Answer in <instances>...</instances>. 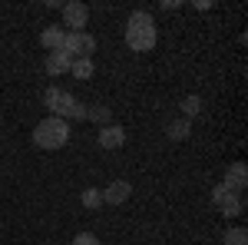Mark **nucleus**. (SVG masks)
Wrapping results in <instances>:
<instances>
[{
	"mask_svg": "<svg viewBox=\"0 0 248 245\" xmlns=\"http://www.w3.org/2000/svg\"><path fill=\"white\" fill-rule=\"evenodd\" d=\"M63 37H66V30H63V27H46V30L40 33V43H43L50 53H57L60 47H63Z\"/></svg>",
	"mask_w": 248,
	"mask_h": 245,
	"instance_id": "11",
	"label": "nucleus"
},
{
	"mask_svg": "<svg viewBox=\"0 0 248 245\" xmlns=\"http://www.w3.org/2000/svg\"><path fill=\"white\" fill-rule=\"evenodd\" d=\"M99 192H103V202H106V206H123V202L133 196V186H129L126 179H113L109 186L99 189Z\"/></svg>",
	"mask_w": 248,
	"mask_h": 245,
	"instance_id": "7",
	"label": "nucleus"
},
{
	"mask_svg": "<svg viewBox=\"0 0 248 245\" xmlns=\"http://www.w3.org/2000/svg\"><path fill=\"white\" fill-rule=\"evenodd\" d=\"M222 186H229L232 192H242L248 186V166L245 163H232L229 169H225V182Z\"/></svg>",
	"mask_w": 248,
	"mask_h": 245,
	"instance_id": "9",
	"label": "nucleus"
},
{
	"mask_svg": "<svg viewBox=\"0 0 248 245\" xmlns=\"http://www.w3.org/2000/svg\"><path fill=\"white\" fill-rule=\"evenodd\" d=\"M73 103H77V96H70L66 90H60V86H50V90L43 93V106L57 116V119H66L70 110H73Z\"/></svg>",
	"mask_w": 248,
	"mask_h": 245,
	"instance_id": "5",
	"label": "nucleus"
},
{
	"mask_svg": "<svg viewBox=\"0 0 248 245\" xmlns=\"http://www.w3.org/2000/svg\"><path fill=\"white\" fill-rule=\"evenodd\" d=\"M63 23L70 27V33H83V27L90 23V7L79 3V0L63 3Z\"/></svg>",
	"mask_w": 248,
	"mask_h": 245,
	"instance_id": "6",
	"label": "nucleus"
},
{
	"mask_svg": "<svg viewBox=\"0 0 248 245\" xmlns=\"http://www.w3.org/2000/svg\"><path fill=\"white\" fill-rule=\"evenodd\" d=\"M189 132H192V123L182 116V119H172L169 126H166V136H169L172 143H182V139H189Z\"/></svg>",
	"mask_w": 248,
	"mask_h": 245,
	"instance_id": "12",
	"label": "nucleus"
},
{
	"mask_svg": "<svg viewBox=\"0 0 248 245\" xmlns=\"http://www.w3.org/2000/svg\"><path fill=\"white\" fill-rule=\"evenodd\" d=\"M33 143L46 152L63 149L70 143V123L66 119H57V116H46L43 123H37V130H33Z\"/></svg>",
	"mask_w": 248,
	"mask_h": 245,
	"instance_id": "2",
	"label": "nucleus"
},
{
	"mask_svg": "<svg viewBox=\"0 0 248 245\" xmlns=\"http://www.w3.org/2000/svg\"><path fill=\"white\" fill-rule=\"evenodd\" d=\"M79 202H83L86 209H99V206H103V192H99L96 186L83 189V196H79Z\"/></svg>",
	"mask_w": 248,
	"mask_h": 245,
	"instance_id": "14",
	"label": "nucleus"
},
{
	"mask_svg": "<svg viewBox=\"0 0 248 245\" xmlns=\"http://www.w3.org/2000/svg\"><path fill=\"white\" fill-rule=\"evenodd\" d=\"M86 113H90V110H86V106H83V103H79V99H77V103H73V110H70V116H66V119H77V123H79V119H86Z\"/></svg>",
	"mask_w": 248,
	"mask_h": 245,
	"instance_id": "18",
	"label": "nucleus"
},
{
	"mask_svg": "<svg viewBox=\"0 0 248 245\" xmlns=\"http://www.w3.org/2000/svg\"><path fill=\"white\" fill-rule=\"evenodd\" d=\"M179 106H182V116H186V119H192V116H199V113H202V99H199L195 93L186 96V99H182Z\"/></svg>",
	"mask_w": 248,
	"mask_h": 245,
	"instance_id": "15",
	"label": "nucleus"
},
{
	"mask_svg": "<svg viewBox=\"0 0 248 245\" xmlns=\"http://www.w3.org/2000/svg\"><path fill=\"white\" fill-rule=\"evenodd\" d=\"M60 53H66L70 60H79V57H86V60H93L96 53V40L83 30V33H66L63 37V47H60Z\"/></svg>",
	"mask_w": 248,
	"mask_h": 245,
	"instance_id": "3",
	"label": "nucleus"
},
{
	"mask_svg": "<svg viewBox=\"0 0 248 245\" xmlns=\"http://www.w3.org/2000/svg\"><path fill=\"white\" fill-rule=\"evenodd\" d=\"M73 245H99V239H96L93 232H79L77 239H73Z\"/></svg>",
	"mask_w": 248,
	"mask_h": 245,
	"instance_id": "19",
	"label": "nucleus"
},
{
	"mask_svg": "<svg viewBox=\"0 0 248 245\" xmlns=\"http://www.w3.org/2000/svg\"><path fill=\"white\" fill-rule=\"evenodd\" d=\"M222 242H225V245H248V232H245V229H229Z\"/></svg>",
	"mask_w": 248,
	"mask_h": 245,
	"instance_id": "17",
	"label": "nucleus"
},
{
	"mask_svg": "<svg viewBox=\"0 0 248 245\" xmlns=\"http://www.w3.org/2000/svg\"><path fill=\"white\" fill-rule=\"evenodd\" d=\"M70 73L77 76V80H90L93 76V60H86V57H79L70 63Z\"/></svg>",
	"mask_w": 248,
	"mask_h": 245,
	"instance_id": "13",
	"label": "nucleus"
},
{
	"mask_svg": "<svg viewBox=\"0 0 248 245\" xmlns=\"http://www.w3.org/2000/svg\"><path fill=\"white\" fill-rule=\"evenodd\" d=\"M212 202L218 206V212H222L225 219H232V215H242V209H245L242 196H238V192H232L229 186H215V189H212Z\"/></svg>",
	"mask_w": 248,
	"mask_h": 245,
	"instance_id": "4",
	"label": "nucleus"
},
{
	"mask_svg": "<svg viewBox=\"0 0 248 245\" xmlns=\"http://www.w3.org/2000/svg\"><path fill=\"white\" fill-rule=\"evenodd\" d=\"M96 139H99V146H103V149H119V146H126V130L109 123V126H103V130H99Z\"/></svg>",
	"mask_w": 248,
	"mask_h": 245,
	"instance_id": "8",
	"label": "nucleus"
},
{
	"mask_svg": "<svg viewBox=\"0 0 248 245\" xmlns=\"http://www.w3.org/2000/svg\"><path fill=\"white\" fill-rule=\"evenodd\" d=\"M126 47L133 53H149L155 47V20L146 10H133L126 20Z\"/></svg>",
	"mask_w": 248,
	"mask_h": 245,
	"instance_id": "1",
	"label": "nucleus"
},
{
	"mask_svg": "<svg viewBox=\"0 0 248 245\" xmlns=\"http://www.w3.org/2000/svg\"><path fill=\"white\" fill-rule=\"evenodd\" d=\"M70 63H73V60L57 50V53H46V60H43V70H46L50 76H63V73H70Z\"/></svg>",
	"mask_w": 248,
	"mask_h": 245,
	"instance_id": "10",
	"label": "nucleus"
},
{
	"mask_svg": "<svg viewBox=\"0 0 248 245\" xmlns=\"http://www.w3.org/2000/svg\"><path fill=\"white\" fill-rule=\"evenodd\" d=\"M86 119H93L99 126H109V123H113V110H109V106H93V110L86 113Z\"/></svg>",
	"mask_w": 248,
	"mask_h": 245,
	"instance_id": "16",
	"label": "nucleus"
}]
</instances>
